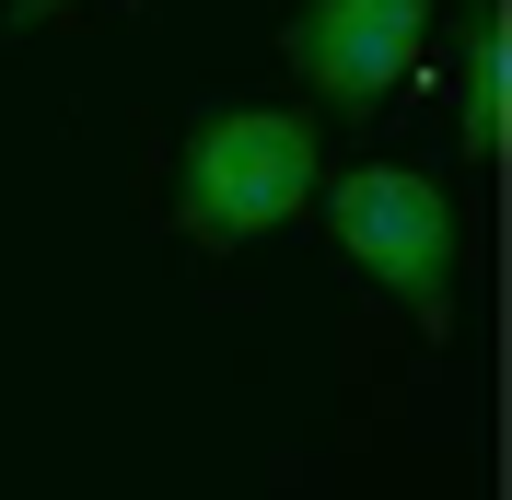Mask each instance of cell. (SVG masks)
I'll list each match as a JSON object with an SVG mask.
<instances>
[{
  "label": "cell",
  "instance_id": "cell-4",
  "mask_svg": "<svg viewBox=\"0 0 512 500\" xmlns=\"http://www.w3.org/2000/svg\"><path fill=\"white\" fill-rule=\"evenodd\" d=\"M454 105H466V152H501V128H512V24H501V0H478L466 12V70H454Z\"/></svg>",
  "mask_w": 512,
  "mask_h": 500
},
{
  "label": "cell",
  "instance_id": "cell-3",
  "mask_svg": "<svg viewBox=\"0 0 512 500\" xmlns=\"http://www.w3.org/2000/svg\"><path fill=\"white\" fill-rule=\"evenodd\" d=\"M431 47V0H303L280 35L291 82L315 105H384Z\"/></svg>",
  "mask_w": 512,
  "mask_h": 500
},
{
  "label": "cell",
  "instance_id": "cell-1",
  "mask_svg": "<svg viewBox=\"0 0 512 500\" xmlns=\"http://www.w3.org/2000/svg\"><path fill=\"white\" fill-rule=\"evenodd\" d=\"M303 198H315V117L303 105H222L187 140V175H175V221L198 245H256Z\"/></svg>",
  "mask_w": 512,
  "mask_h": 500
},
{
  "label": "cell",
  "instance_id": "cell-2",
  "mask_svg": "<svg viewBox=\"0 0 512 500\" xmlns=\"http://www.w3.org/2000/svg\"><path fill=\"white\" fill-rule=\"evenodd\" d=\"M326 233H338V256H350L373 291H396L419 326L454 314V198L431 187V175H408V163L338 175V187H326Z\"/></svg>",
  "mask_w": 512,
  "mask_h": 500
},
{
  "label": "cell",
  "instance_id": "cell-5",
  "mask_svg": "<svg viewBox=\"0 0 512 500\" xmlns=\"http://www.w3.org/2000/svg\"><path fill=\"white\" fill-rule=\"evenodd\" d=\"M59 12H70V0H12V24H59Z\"/></svg>",
  "mask_w": 512,
  "mask_h": 500
}]
</instances>
